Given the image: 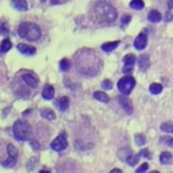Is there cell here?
I'll return each mask as SVG.
<instances>
[{"mask_svg":"<svg viewBox=\"0 0 173 173\" xmlns=\"http://www.w3.org/2000/svg\"><path fill=\"white\" fill-rule=\"evenodd\" d=\"M133 153H132V149L130 148H121L119 152H118V157H119L120 160H122V161H126L127 160V158L132 155Z\"/></svg>","mask_w":173,"mask_h":173,"instance_id":"cell-18","label":"cell"},{"mask_svg":"<svg viewBox=\"0 0 173 173\" xmlns=\"http://www.w3.org/2000/svg\"><path fill=\"white\" fill-rule=\"evenodd\" d=\"M18 160V151L12 144L7 145V159L3 162L4 167H13Z\"/></svg>","mask_w":173,"mask_h":173,"instance_id":"cell-5","label":"cell"},{"mask_svg":"<svg viewBox=\"0 0 173 173\" xmlns=\"http://www.w3.org/2000/svg\"><path fill=\"white\" fill-rule=\"evenodd\" d=\"M135 86V80L132 76H124L118 82V89L122 95H129Z\"/></svg>","mask_w":173,"mask_h":173,"instance_id":"cell-4","label":"cell"},{"mask_svg":"<svg viewBox=\"0 0 173 173\" xmlns=\"http://www.w3.org/2000/svg\"><path fill=\"white\" fill-rule=\"evenodd\" d=\"M39 173H51V172H50V171H48V170H42V171H40Z\"/></svg>","mask_w":173,"mask_h":173,"instance_id":"cell-37","label":"cell"},{"mask_svg":"<svg viewBox=\"0 0 173 173\" xmlns=\"http://www.w3.org/2000/svg\"><path fill=\"white\" fill-rule=\"evenodd\" d=\"M149 92L153 94V95H158L162 92V86L159 84V83H152L149 86Z\"/></svg>","mask_w":173,"mask_h":173,"instance_id":"cell-24","label":"cell"},{"mask_svg":"<svg viewBox=\"0 0 173 173\" xmlns=\"http://www.w3.org/2000/svg\"><path fill=\"white\" fill-rule=\"evenodd\" d=\"M23 81L31 88H36L38 86V78L32 74H24L23 75Z\"/></svg>","mask_w":173,"mask_h":173,"instance_id":"cell-11","label":"cell"},{"mask_svg":"<svg viewBox=\"0 0 173 173\" xmlns=\"http://www.w3.org/2000/svg\"><path fill=\"white\" fill-rule=\"evenodd\" d=\"M92 17L94 22L100 24H112L118 18V11L112 4L104 0H98L92 6Z\"/></svg>","mask_w":173,"mask_h":173,"instance_id":"cell-1","label":"cell"},{"mask_svg":"<svg viewBox=\"0 0 173 173\" xmlns=\"http://www.w3.org/2000/svg\"><path fill=\"white\" fill-rule=\"evenodd\" d=\"M147 42H148V38L146 33H140L134 40V48L136 50H144L147 46Z\"/></svg>","mask_w":173,"mask_h":173,"instance_id":"cell-8","label":"cell"},{"mask_svg":"<svg viewBox=\"0 0 173 173\" xmlns=\"http://www.w3.org/2000/svg\"><path fill=\"white\" fill-rule=\"evenodd\" d=\"M166 20L167 22H171L172 20V11L171 10H167V12H166Z\"/></svg>","mask_w":173,"mask_h":173,"instance_id":"cell-34","label":"cell"},{"mask_svg":"<svg viewBox=\"0 0 173 173\" xmlns=\"http://www.w3.org/2000/svg\"><path fill=\"white\" fill-rule=\"evenodd\" d=\"M147 170H148V164H147V162H144V164L141 165L140 167L136 170L135 173H145Z\"/></svg>","mask_w":173,"mask_h":173,"instance_id":"cell-31","label":"cell"},{"mask_svg":"<svg viewBox=\"0 0 173 173\" xmlns=\"http://www.w3.org/2000/svg\"><path fill=\"white\" fill-rule=\"evenodd\" d=\"M160 162L164 164V165H168V164H171L172 162V154L170 153V152H162L161 154H160Z\"/></svg>","mask_w":173,"mask_h":173,"instance_id":"cell-20","label":"cell"},{"mask_svg":"<svg viewBox=\"0 0 173 173\" xmlns=\"http://www.w3.org/2000/svg\"><path fill=\"white\" fill-rule=\"evenodd\" d=\"M139 66L142 71H145L148 69L149 66V57L147 55H141L139 57Z\"/></svg>","mask_w":173,"mask_h":173,"instance_id":"cell-16","label":"cell"},{"mask_svg":"<svg viewBox=\"0 0 173 173\" xmlns=\"http://www.w3.org/2000/svg\"><path fill=\"white\" fill-rule=\"evenodd\" d=\"M12 5H13V7L16 10H18V11L20 12H25L29 8L26 0H12Z\"/></svg>","mask_w":173,"mask_h":173,"instance_id":"cell-13","label":"cell"},{"mask_svg":"<svg viewBox=\"0 0 173 173\" xmlns=\"http://www.w3.org/2000/svg\"><path fill=\"white\" fill-rule=\"evenodd\" d=\"M30 144L32 145V147L34 148V149H38V148H39V145H38V142L36 140H32L31 142H30Z\"/></svg>","mask_w":173,"mask_h":173,"instance_id":"cell-35","label":"cell"},{"mask_svg":"<svg viewBox=\"0 0 173 173\" xmlns=\"http://www.w3.org/2000/svg\"><path fill=\"white\" fill-rule=\"evenodd\" d=\"M43 98L44 100H52L55 96V89L52 86H45L43 89Z\"/></svg>","mask_w":173,"mask_h":173,"instance_id":"cell-14","label":"cell"},{"mask_svg":"<svg viewBox=\"0 0 173 173\" xmlns=\"http://www.w3.org/2000/svg\"><path fill=\"white\" fill-rule=\"evenodd\" d=\"M129 20H130V16H124L123 18H122V20H121V23H122V26L127 25V24L129 23Z\"/></svg>","mask_w":173,"mask_h":173,"instance_id":"cell-32","label":"cell"},{"mask_svg":"<svg viewBox=\"0 0 173 173\" xmlns=\"http://www.w3.org/2000/svg\"><path fill=\"white\" fill-rule=\"evenodd\" d=\"M129 6H130V8L135 10V11H140V10H142V8L145 7V3H144L142 0H132Z\"/></svg>","mask_w":173,"mask_h":173,"instance_id":"cell-21","label":"cell"},{"mask_svg":"<svg viewBox=\"0 0 173 173\" xmlns=\"http://www.w3.org/2000/svg\"><path fill=\"white\" fill-rule=\"evenodd\" d=\"M94 98L97 100V101H101V102H108L109 101V96L103 92H94Z\"/></svg>","mask_w":173,"mask_h":173,"instance_id":"cell-22","label":"cell"},{"mask_svg":"<svg viewBox=\"0 0 173 173\" xmlns=\"http://www.w3.org/2000/svg\"><path fill=\"white\" fill-rule=\"evenodd\" d=\"M13 135L18 141H26L30 136V127L26 122L18 120L13 124Z\"/></svg>","mask_w":173,"mask_h":173,"instance_id":"cell-3","label":"cell"},{"mask_svg":"<svg viewBox=\"0 0 173 173\" xmlns=\"http://www.w3.org/2000/svg\"><path fill=\"white\" fill-rule=\"evenodd\" d=\"M134 141L136 142L138 146H142L146 142V138H145V135H142V134H136V135H134Z\"/></svg>","mask_w":173,"mask_h":173,"instance_id":"cell-27","label":"cell"},{"mask_svg":"<svg viewBox=\"0 0 173 173\" xmlns=\"http://www.w3.org/2000/svg\"><path fill=\"white\" fill-rule=\"evenodd\" d=\"M17 49L19 52H22L23 55H26V56H32V55L36 54V48L34 46H31V45H27V44H18Z\"/></svg>","mask_w":173,"mask_h":173,"instance_id":"cell-10","label":"cell"},{"mask_svg":"<svg viewBox=\"0 0 173 173\" xmlns=\"http://www.w3.org/2000/svg\"><path fill=\"white\" fill-rule=\"evenodd\" d=\"M139 159H140V154H132V155H129V157L127 158L126 161H127V164L129 166H134L135 164H138Z\"/></svg>","mask_w":173,"mask_h":173,"instance_id":"cell-25","label":"cell"},{"mask_svg":"<svg viewBox=\"0 0 173 173\" xmlns=\"http://www.w3.org/2000/svg\"><path fill=\"white\" fill-rule=\"evenodd\" d=\"M119 102L121 104V107L123 108V110L127 114H132L133 113V104H132V101H130L128 97L126 96H120L119 97Z\"/></svg>","mask_w":173,"mask_h":173,"instance_id":"cell-9","label":"cell"},{"mask_svg":"<svg viewBox=\"0 0 173 173\" xmlns=\"http://www.w3.org/2000/svg\"><path fill=\"white\" fill-rule=\"evenodd\" d=\"M148 20L151 23H159L160 20H161V13L159 11H157V10H152L149 13H148Z\"/></svg>","mask_w":173,"mask_h":173,"instance_id":"cell-17","label":"cell"},{"mask_svg":"<svg viewBox=\"0 0 173 173\" xmlns=\"http://www.w3.org/2000/svg\"><path fill=\"white\" fill-rule=\"evenodd\" d=\"M60 68L62 71H68L70 69V62L69 60H66V58H63V60L60 62Z\"/></svg>","mask_w":173,"mask_h":173,"instance_id":"cell-26","label":"cell"},{"mask_svg":"<svg viewBox=\"0 0 173 173\" xmlns=\"http://www.w3.org/2000/svg\"><path fill=\"white\" fill-rule=\"evenodd\" d=\"M109 173H122V171L121 170H119V168H114V170H112Z\"/></svg>","mask_w":173,"mask_h":173,"instance_id":"cell-36","label":"cell"},{"mask_svg":"<svg viewBox=\"0 0 173 173\" xmlns=\"http://www.w3.org/2000/svg\"><path fill=\"white\" fill-rule=\"evenodd\" d=\"M160 141L161 142H164V144H166L167 146L172 147L173 146V139L171 138V136H164V138H161L160 139Z\"/></svg>","mask_w":173,"mask_h":173,"instance_id":"cell-29","label":"cell"},{"mask_svg":"<svg viewBox=\"0 0 173 173\" xmlns=\"http://www.w3.org/2000/svg\"><path fill=\"white\" fill-rule=\"evenodd\" d=\"M160 128H161V130L166 132V133H172L173 132V126L171 122H165V123H162L161 126H160Z\"/></svg>","mask_w":173,"mask_h":173,"instance_id":"cell-28","label":"cell"},{"mask_svg":"<svg viewBox=\"0 0 173 173\" xmlns=\"http://www.w3.org/2000/svg\"><path fill=\"white\" fill-rule=\"evenodd\" d=\"M12 48V43L11 40L8 39V38H6L4 39L3 42H1V45H0V52H7V51H10Z\"/></svg>","mask_w":173,"mask_h":173,"instance_id":"cell-23","label":"cell"},{"mask_svg":"<svg viewBox=\"0 0 173 173\" xmlns=\"http://www.w3.org/2000/svg\"><path fill=\"white\" fill-rule=\"evenodd\" d=\"M40 115L43 116L44 119L49 120V121H52V120L56 119V114L52 109L50 108H42L40 109Z\"/></svg>","mask_w":173,"mask_h":173,"instance_id":"cell-15","label":"cell"},{"mask_svg":"<svg viewBox=\"0 0 173 173\" xmlns=\"http://www.w3.org/2000/svg\"><path fill=\"white\" fill-rule=\"evenodd\" d=\"M119 44H120L119 40H116V42H110V43H104V44H102L101 49H102L104 52H110V51H113L114 49H116Z\"/></svg>","mask_w":173,"mask_h":173,"instance_id":"cell-19","label":"cell"},{"mask_svg":"<svg viewBox=\"0 0 173 173\" xmlns=\"http://www.w3.org/2000/svg\"><path fill=\"white\" fill-rule=\"evenodd\" d=\"M66 147H68V141L65 139L64 134H60V136H57V138L51 142V148H52L54 151H57V152L64 151Z\"/></svg>","mask_w":173,"mask_h":173,"instance_id":"cell-6","label":"cell"},{"mask_svg":"<svg viewBox=\"0 0 173 173\" xmlns=\"http://www.w3.org/2000/svg\"><path fill=\"white\" fill-rule=\"evenodd\" d=\"M151 173H159L158 171H153V172H151Z\"/></svg>","mask_w":173,"mask_h":173,"instance_id":"cell-38","label":"cell"},{"mask_svg":"<svg viewBox=\"0 0 173 173\" xmlns=\"http://www.w3.org/2000/svg\"><path fill=\"white\" fill-rule=\"evenodd\" d=\"M101 86H102L103 89H106V90H110V89L113 88V83L109 81V80H104Z\"/></svg>","mask_w":173,"mask_h":173,"instance_id":"cell-30","label":"cell"},{"mask_svg":"<svg viewBox=\"0 0 173 173\" xmlns=\"http://www.w3.org/2000/svg\"><path fill=\"white\" fill-rule=\"evenodd\" d=\"M18 34L19 37L26 39L29 42H37L42 36V30L34 23L25 22L18 26Z\"/></svg>","mask_w":173,"mask_h":173,"instance_id":"cell-2","label":"cell"},{"mask_svg":"<svg viewBox=\"0 0 173 173\" xmlns=\"http://www.w3.org/2000/svg\"><path fill=\"white\" fill-rule=\"evenodd\" d=\"M123 63H124V68H123V72L124 74H130L133 71V65L135 63V56L134 55H126L123 58Z\"/></svg>","mask_w":173,"mask_h":173,"instance_id":"cell-7","label":"cell"},{"mask_svg":"<svg viewBox=\"0 0 173 173\" xmlns=\"http://www.w3.org/2000/svg\"><path fill=\"white\" fill-rule=\"evenodd\" d=\"M140 154V157H145V158H149V153H148V149H142V151L139 153Z\"/></svg>","mask_w":173,"mask_h":173,"instance_id":"cell-33","label":"cell"},{"mask_svg":"<svg viewBox=\"0 0 173 173\" xmlns=\"http://www.w3.org/2000/svg\"><path fill=\"white\" fill-rule=\"evenodd\" d=\"M55 104H56V107L60 109V112H65L66 109L69 108V98L66 97V96H63V97L58 98L55 102Z\"/></svg>","mask_w":173,"mask_h":173,"instance_id":"cell-12","label":"cell"}]
</instances>
